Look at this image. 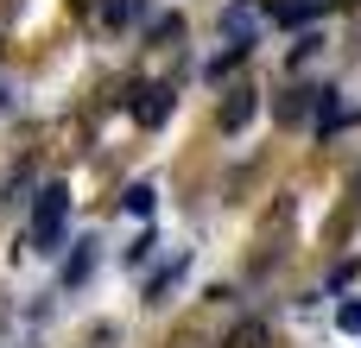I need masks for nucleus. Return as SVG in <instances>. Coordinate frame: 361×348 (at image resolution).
Wrapping results in <instances>:
<instances>
[{
    "label": "nucleus",
    "mask_w": 361,
    "mask_h": 348,
    "mask_svg": "<svg viewBox=\"0 0 361 348\" xmlns=\"http://www.w3.org/2000/svg\"><path fill=\"white\" fill-rule=\"evenodd\" d=\"M267 342V323H241L235 336H228V348H260Z\"/></svg>",
    "instance_id": "obj_10"
},
{
    "label": "nucleus",
    "mask_w": 361,
    "mask_h": 348,
    "mask_svg": "<svg viewBox=\"0 0 361 348\" xmlns=\"http://www.w3.org/2000/svg\"><path fill=\"white\" fill-rule=\"evenodd\" d=\"M152 38H159V44H171V38H184V19H178V13H171V19H159V25H152Z\"/></svg>",
    "instance_id": "obj_12"
},
{
    "label": "nucleus",
    "mask_w": 361,
    "mask_h": 348,
    "mask_svg": "<svg viewBox=\"0 0 361 348\" xmlns=\"http://www.w3.org/2000/svg\"><path fill=\"white\" fill-rule=\"evenodd\" d=\"M89 260H95V254H89V241H76V254H70V266H63V285H76V279L89 273Z\"/></svg>",
    "instance_id": "obj_9"
},
{
    "label": "nucleus",
    "mask_w": 361,
    "mask_h": 348,
    "mask_svg": "<svg viewBox=\"0 0 361 348\" xmlns=\"http://www.w3.org/2000/svg\"><path fill=\"white\" fill-rule=\"evenodd\" d=\"M254 108H260V89H228V101H222V133H241L247 120H254Z\"/></svg>",
    "instance_id": "obj_3"
},
{
    "label": "nucleus",
    "mask_w": 361,
    "mask_h": 348,
    "mask_svg": "<svg viewBox=\"0 0 361 348\" xmlns=\"http://www.w3.org/2000/svg\"><path fill=\"white\" fill-rule=\"evenodd\" d=\"M336 323H343L349 336H361V304H343V317H336Z\"/></svg>",
    "instance_id": "obj_13"
},
{
    "label": "nucleus",
    "mask_w": 361,
    "mask_h": 348,
    "mask_svg": "<svg viewBox=\"0 0 361 348\" xmlns=\"http://www.w3.org/2000/svg\"><path fill=\"white\" fill-rule=\"evenodd\" d=\"M63 216H70V190H63V184H44L38 203H32V247H57Z\"/></svg>",
    "instance_id": "obj_1"
},
{
    "label": "nucleus",
    "mask_w": 361,
    "mask_h": 348,
    "mask_svg": "<svg viewBox=\"0 0 361 348\" xmlns=\"http://www.w3.org/2000/svg\"><path fill=\"white\" fill-rule=\"evenodd\" d=\"M178 279H184V254H178V260H171L165 273H152V285H146V298H165V292H171Z\"/></svg>",
    "instance_id": "obj_7"
},
{
    "label": "nucleus",
    "mask_w": 361,
    "mask_h": 348,
    "mask_svg": "<svg viewBox=\"0 0 361 348\" xmlns=\"http://www.w3.org/2000/svg\"><path fill=\"white\" fill-rule=\"evenodd\" d=\"M133 19V0H102V25H127Z\"/></svg>",
    "instance_id": "obj_11"
},
{
    "label": "nucleus",
    "mask_w": 361,
    "mask_h": 348,
    "mask_svg": "<svg viewBox=\"0 0 361 348\" xmlns=\"http://www.w3.org/2000/svg\"><path fill=\"white\" fill-rule=\"evenodd\" d=\"M165 114H171V89L165 82H140L133 89V120L140 127H165Z\"/></svg>",
    "instance_id": "obj_2"
},
{
    "label": "nucleus",
    "mask_w": 361,
    "mask_h": 348,
    "mask_svg": "<svg viewBox=\"0 0 361 348\" xmlns=\"http://www.w3.org/2000/svg\"><path fill=\"white\" fill-rule=\"evenodd\" d=\"M273 114H279L286 127H298V120H311V89H286V95L273 101Z\"/></svg>",
    "instance_id": "obj_5"
},
{
    "label": "nucleus",
    "mask_w": 361,
    "mask_h": 348,
    "mask_svg": "<svg viewBox=\"0 0 361 348\" xmlns=\"http://www.w3.org/2000/svg\"><path fill=\"white\" fill-rule=\"evenodd\" d=\"M133 216H152V184H127V197H121Z\"/></svg>",
    "instance_id": "obj_8"
},
{
    "label": "nucleus",
    "mask_w": 361,
    "mask_h": 348,
    "mask_svg": "<svg viewBox=\"0 0 361 348\" xmlns=\"http://www.w3.org/2000/svg\"><path fill=\"white\" fill-rule=\"evenodd\" d=\"M241 57H247V44H228V51H222V57L209 63V82H222V76H235V70H241Z\"/></svg>",
    "instance_id": "obj_6"
},
{
    "label": "nucleus",
    "mask_w": 361,
    "mask_h": 348,
    "mask_svg": "<svg viewBox=\"0 0 361 348\" xmlns=\"http://www.w3.org/2000/svg\"><path fill=\"white\" fill-rule=\"evenodd\" d=\"M222 32H228L235 44H254V38H247V32H254V0H235V6L222 13Z\"/></svg>",
    "instance_id": "obj_4"
}]
</instances>
